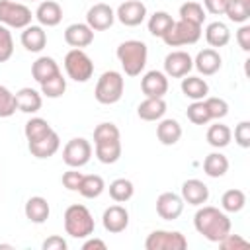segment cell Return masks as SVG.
Here are the masks:
<instances>
[{"mask_svg": "<svg viewBox=\"0 0 250 250\" xmlns=\"http://www.w3.org/2000/svg\"><path fill=\"white\" fill-rule=\"evenodd\" d=\"M193 227L209 242H219L223 236L230 232L232 225L223 209L213 205H199V209L193 215Z\"/></svg>", "mask_w": 250, "mask_h": 250, "instance_id": "obj_1", "label": "cell"}, {"mask_svg": "<svg viewBox=\"0 0 250 250\" xmlns=\"http://www.w3.org/2000/svg\"><path fill=\"white\" fill-rule=\"evenodd\" d=\"M94 152L102 164H115L121 158V133L115 123L104 121L94 129Z\"/></svg>", "mask_w": 250, "mask_h": 250, "instance_id": "obj_2", "label": "cell"}, {"mask_svg": "<svg viewBox=\"0 0 250 250\" xmlns=\"http://www.w3.org/2000/svg\"><path fill=\"white\" fill-rule=\"evenodd\" d=\"M117 61L121 62V68L127 76H139L148 61V49L146 43L139 41V39H127L123 43H119L117 51Z\"/></svg>", "mask_w": 250, "mask_h": 250, "instance_id": "obj_3", "label": "cell"}, {"mask_svg": "<svg viewBox=\"0 0 250 250\" xmlns=\"http://www.w3.org/2000/svg\"><path fill=\"white\" fill-rule=\"evenodd\" d=\"M62 225H64L66 234L72 238H88L94 234V229H96L90 209L80 203L66 207V211L62 215Z\"/></svg>", "mask_w": 250, "mask_h": 250, "instance_id": "obj_4", "label": "cell"}, {"mask_svg": "<svg viewBox=\"0 0 250 250\" xmlns=\"http://www.w3.org/2000/svg\"><path fill=\"white\" fill-rule=\"evenodd\" d=\"M123 90H125V78L121 72L117 70H105L100 74L96 88H94V96L100 104L104 105H113L123 98Z\"/></svg>", "mask_w": 250, "mask_h": 250, "instance_id": "obj_5", "label": "cell"}, {"mask_svg": "<svg viewBox=\"0 0 250 250\" xmlns=\"http://www.w3.org/2000/svg\"><path fill=\"white\" fill-rule=\"evenodd\" d=\"M64 72L74 82H88L94 74V62L84 49H70L64 55Z\"/></svg>", "mask_w": 250, "mask_h": 250, "instance_id": "obj_6", "label": "cell"}, {"mask_svg": "<svg viewBox=\"0 0 250 250\" xmlns=\"http://www.w3.org/2000/svg\"><path fill=\"white\" fill-rule=\"evenodd\" d=\"M203 29L197 23L186 21V20H178L174 21V25L170 27V31L162 37V41L168 47H184V45H193L199 41Z\"/></svg>", "mask_w": 250, "mask_h": 250, "instance_id": "obj_7", "label": "cell"}, {"mask_svg": "<svg viewBox=\"0 0 250 250\" xmlns=\"http://www.w3.org/2000/svg\"><path fill=\"white\" fill-rule=\"evenodd\" d=\"M31 10L16 0H0V23L14 29H23L31 23Z\"/></svg>", "mask_w": 250, "mask_h": 250, "instance_id": "obj_8", "label": "cell"}, {"mask_svg": "<svg viewBox=\"0 0 250 250\" xmlns=\"http://www.w3.org/2000/svg\"><path fill=\"white\" fill-rule=\"evenodd\" d=\"M146 250H184L188 248V238L180 230H152L145 240Z\"/></svg>", "mask_w": 250, "mask_h": 250, "instance_id": "obj_9", "label": "cell"}, {"mask_svg": "<svg viewBox=\"0 0 250 250\" xmlns=\"http://www.w3.org/2000/svg\"><path fill=\"white\" fill-rule=\"evenodd\" d=\"M92 158V145L84 137L70 139L62 148V162L68 168H82Z\"/></svg>", "mask_w": 250, "mask_h": 250, "instance_id": "obj_10", "label": "cell"}, {"mask_svg": "<svg viewBox=\"0 0 250 250\" xmlns=\"http://www.w3.org/2000/svg\"><path fill=\"white\" fill-rule=\"evenodd\" d=\"M193 68V59L188 51H170L164 57V74L170 78H184Z\"/></svg>", "mask_w": 250, "mask_h": 250, "instance_id": "obj_11", "label": "cell"}, {"mask_svg": "<svg viewBox=\"0 0 250 250\" xmlns=\"http://www.w3.org/2000/svg\"><path fill=\"white\" fill-rule=\"evenodd\" d=\"M148 12L141 0H125L115 10V20H119L127 27H137L146 20Z\"/></svg>", "mask_w": 250, "mask_h": 250, "instance_id": "obj_12", "label": "cell"}, {"mask_svg": "<svg viewBox=\"0 0 250 250\" xmlns=\"http://www.w3.org/2000/svg\"><path fill=\"white\" fill-rule=\"evenodd\" d=\"M113 21H115V10L109 4L98 2L86 12V23L94 31H105L113 25Z\"/></svg>", "mask_w": 250, "mask_h": 250, "instance_id": "obj_13", "label": "cell"}, {"mask_svg": "<svg viewBox=\"0 0 250 250\" xmlns=\"http://www.w3.org/2000/svg\"><path fill=\"white\" fill-rule=\"evenodd\" d=\"M184 211V199L182 195L174 191H164L156 197V213L164 221H176Z\"/></svg>", "mask_w": 250, "mask_h": 250, "instance_id": "obj_14", "label": "cell"}, {"mask_svg": "<svg viewBox=\"0 0 250 250\" xmlns=\"http://www.w3.org/2000/svg\"><path fill=\"white\" fill-rule=\"evenodd\" d=\"M102 225L107 232L119 234L129 227V211L123 205H109L102 215Z\"/></svg>", "mask_w": 250, "mask_h": 250, "instance_id": "obj_15", "label": "cell"}, {"mask_svg": "<svg viewBox=\"0 0 250 250\" xmlns=\"http://www.w3.org/2000/svg\"><path fill=\"white\" fill-rule=\"evenodd\" d=\"M221 66H223V59H221L219 51L213 49V47H207V49L199 51V53L195 55V59H193V68H195L199 74H203V76H213V74H217V72L221 70Z\"/></svg>", "mask_w": 250, "mask_h": 250, "instance_id": "obj_16", "label": "cell"}, {"mask_svg": "<svg viewBox=\"0 0 250 250\" xmlns=\"http://www.w3.org/2000/svg\"><path fill=\"white\" fill-rule=\"evenodd\" d=\"M141 90L146 98H164L168 92V76L162 70H148L141 78Z\"/></svg>", "mask_w": 250, "mask_h": 250, "instance_id": "obj_17", "label": "cell"}, {"mask_svg": "<svg viewBox=\"0 0 250 250\" xmlns=\"http://www.w3.org/2000/svg\"><path fill=\"white\" fill-rule=\"evenodd\" d=\"M64 41L72 49H84V47L92 45V41H94V29L88 23H80V21L70 23L64 29Z\"/></svg>", "mask_w": 250, "mask_h": 250, "instance_id": "obj_18", "label": "cell"}, {"mask_svg": "<svg viewBox=\"0 0 250 250\" xmlns=\"http://www.w3.org/2000/svg\"><path fill=\"white\" fill-rule=\"evenodd\" d=\"M27 148L31 152V156L39 158V160H45V158H51L59 148H61V139L57 135V131L53 129L51 133H47L45 137L37 139V141H29L27 143Z\"/></svg>", "mask_w": 250, "mask_h": 250, "instance_id": "obj_19", "label": "cell"}, {"mask_svg": "<svg viewBox=\"0 0 250 250\" xmlns=\"http://www.w3.org/2000/svg\"><path fill=\"white\" fill-rule=\"evenodd\" d=\"M182 199L188 205L199 207V205L207 203V199H209V188L201 180H197V178L186 180L182 184Z\"/></svg>", "mask_w": 250, "mask_h": 250, "instance_id": "obj_20", "label": "cell"}, {"mask_svg": "<svg viewBox=\"0 0 250 250\" xmlns=\"http://www.w3.org/2000/svg\"><path fill=\"white\" fill-rule=\"evenodd\" d=\"M33 16L39 21V25H43V27H55L62 20V8L55 0H43V2H39V6H37V10H35Z\"/></svg>", "mask_w": 250, "mask_h": 250, "instance_id": "obj_21", "label": "cell"}, {"mask_svg": "<svg viewBox=\"0 0 250 250\" xmlns=\"http://www.w3.org/2000/svg\"><path fill=\"white\" fill-rule=\"evenodd\" d=\"M20 41L23 45L25 51L29 53H41L47 45V33L43 29V25H33L29 23L27 27H23L21 35H20Z\"/></svg>", "mask_w": 250, "mask_h": 250, "instance_id": "obj_22", "label": "cell"}, {"mask_svg": "<svg viewBox=\"0 0 250 250\" xmlns=\"http://www.w3.org/2000/svg\"><path fill=\"white\" fill-rule=\"evenodd\" d=\"M14 96H16V107L23 113H37L43 105V94L37 92L35 88L23 86Z\"/></svg>", "mask_w": 250, "mask_h": 250, "instance_id": "obj_23", "label": "cell"}, {"mask_svg": "<svg viewBox=\"0 0 250 250\" xmlns=\"http://www.w3.org/2000/svg\"><path fill=\"white\" fill-rule=\"evenodd\" d=\"M23 213H25V219L35 223V225H41L49 219L51 215V207H49V201L41 195H33L25 201L23 205Z\"/></svg>", "mask_w": 250, "mask_h": 250, "instance_id": "obj_24", "label": "cell"}, {"mask_svg": "<svg viewBox=\"0 0 250 250\" xmlns=\"http://www.w3.org/2000/svg\"><path fill=\"white\" fill-rule=\"evenodd\" d=\"M180 88H182V94H184L186 98H189L191 102L205 100V98L209 96V84H207L205 78H201V76H189V74H186V76L182 78Z\"/></svg>", "mask_w": 250, "mask_h": 250, "instance_id": "obj_25", "label": "cell"}, {"mask_svg": "<svg viewBox=\"0 0 250 250\" xmlns=\"http://www.w3.org/2000/svg\"><path fill=\"white\" fill-rule=\"evenodd\" d=\"M166 113V102L164 98H145L137 105V115L143 121H160Z\"/></svg>", "mask_w": 250, "mask_h": 250, "instance_id": "obj_26", "label": "cell"}, {"mask_svg": "<svg viewBox=\"0 0 250 250\" xmlns=\"http://www.w3.org/2000/svg\"><path fill=\"white\" fill-rule=\"evenodd\" d=\"M156 137L164 146H172L182 139V125L172 117H162L156 125Z\"/></svg>", "mask_w": 250, "mask_h": 250, "instance_id": "obj_27", "label": "cell"}, {"mask_svg": "<svg viewBox=\"0 0 250 250\" xmlns=\"http://www.w3.org/2000/svg\"><path fill=\"white\" fill-rule=\"evenodd\" d=\"M57 72H61V68H59V62L53 57H45V55L43 57H37L35 62L31 64V76H33V80L37 84L45 82L47 78L55 76Z\"/></svg>", "mask_w": 250, "mask_h": 250, "instance_id": "obj_28", "label": "cell"}, {"mask_svg": "<svg viewBox=\"0 0 250 250\" xmlns=\"http://www.w3.org/2000/svg\"><path fill=\"white\" fill-rule=\"evenodd\" d=\"M205 41L209 43V47H213V49L219 47L221 49V47L229 45V41H230V29L223 21H211L205 27Z\"/></svg>", "mask_w": 250, "mask_h": 250, "instance_id": "obj_29", "label": "cell"}, {"mask_svg": "<svg viewBox=\"0 0 250 250\" xmlns=\"http://www.w3.org/2000/svg\"><path fill=\"white\" fill-rule=\"evenodd\" d=\"M174 21H176V20H172V16H170L168 12L158 10V12H154V14L148 18L146 27H148V33H150V35L162 39V37L170 31V27L174 25Z\"/></svg>", "mask_w": 250, "mask_h": 250, "instance_id": "obj_30", "label": "cell"}, {"mask_svg": "<svg viewBox=\"0 0 250 250\" xmlns=\"http://www.w3.org/2000/svg\"><path fill=\"white\" fill-rule=\"evenodd\" d=\"M203 172L209 178H223L229 172V158L223 152H211L203 160Z\"/></svg>", "mask_w": 250, "mask_h": 250, "instance_id": "obj_31", "label": "cell"}, {"mask_svg": "<svg viewBox=\"0 0 250 250\" xmlns=\"http://www.w3.org/2000/svg\"><path fill=\"white\" fill-rule=\"evenodd\" d=\"M105 189V182L102 176L98 174H84L82 176V182H80V188H78V193L86 199H96L104 193Z\"/></svg>", "mask_w": 250, "mask_h": 250, "instance_id": "obj_32", "label": "cell"}, {"mask_svg": "<svg viewBox=\"0 0 250 250\" xmlns=\"http://www.w3.org/2000/svg\"><path fill=\"white\" fill-rule=\"evenodd\" d=\"M232 141V131L229 125L225 123H215L207 129V143L213 146V148H225L229 146V143Z\"/></svg>", "mask_w": 250, "mask_h": 250, "instance_id": "obj_33", "label": "cell"}, {"mask_svg": "<svg viewBox=\"0 0 250 250\" xmlns=\"http://www.w3.org/2000/svg\"><path fill=\"white\" fill-rule=\"evenodd\" d=\"M225 16L234 23H246L250 20V0H227Z\"/></svg>", "mask_w": 250, "mask_h": 250, "instance_id": "obj_34", "label": "cell"}, {"mask_svg": "<svg viewBox=\"0 0 250 250\" xmlns=\"http://www.w3.org/2000/svg\"><path fill=\"white\" fill-rule=\"evenodd\" d=\"M244 205H246V193L242 189H236V188L227 189L221 197V209L225 213H238L244 209Z\"/></svg>", "mask_w": 250, "mask_h": 250, "instance_id": "obj_35", "label": "cell"}, {"mask_svg": "<svg viewBox=\"0 0 250 250\" xmlns=\"http://www.w3.org/2000/svg\"><path fill=\"white\" fill-rule=\"evenodd\" d=\"M135 193V186L131 180L127 178H117L109 184V197L115 201V203H125L133 197Z\"/></svg>", "mask_w": 250, "mask_h": 250, "instance_id": "obj_36", "label": "cell"}, {"mask_svg": "<svg viewBox=\"0 0 250 250\" xmlns=\"http://www.w3.org/2000/svg\"><path fill=\"white\" fill-rule=\"evenodd\" d=\"M39 86H41V94H43L45 98L57 100V98H61V96L66 92V78L62 76V72H57L55 76L47 78V80L41 82Z\"/></svg>", "mask_w": 250, "mask_h": 250, "instance_id": "obj_37", "label": "cell"}, {"mask_svg": "<svg viewBox=\"0 0 250 250\" xmlns=\"http://www.w3.org/2000/svg\"><path fill=\"white\" fill-rule=\"evenodd\" d=\"M51 131H53V127H51L49 121L43 119V117H31V119H27L25 127H23V135H25L27 143H29V141H37V139L45 137V135L51 133Z\"/></svg>", "mask_w": 250, "mask_h": 250, "instance_id": "obj_38", "label": "cell"}, {"mask_svg": "<svg viewBox=\"0 0 250 250\" xmlns=\"http://www.w3.org/2000/svg\"><path fill=\"white\" fill-rule=\"evenodd\" d=\"M180 20H186V21H191V23H197V25H203L205 21V10L199 2L195 0H188L180 6Z\"/></svg>", "mask_w": 250, "mask_h": 250, "instance_id": "obj_39", "label": "cell"}, {"mask_svg": "<svg viewBox=\"0 0 250 250\" xmlns=\"http://www.w3.org/2000/svg\"><path fill=\"white\" fill-rule=\"evenodd\" d=\"M186 115L188 119L193 123V125H207L211 121L209 117V111H207V105L203 100H197V102H191L186 109Z\"/></svg>", "mask_w": 250, "mask_h": 250, "instance_id": "obj_40", "label": "cell"}, {"mask_svg": "<svg viewBox=\"0 0 250 250\" xmlns=\"http://www.w3.org/2000/svg\"><path fill=\"white\" fill-rule=\"evenodd\" d=\"M16 96L10 88L0 84V117H12L16 113Z\"/></svg>", "mask_w": 250, "mask_h": 250, "instance_id": "obj_41", "label": "cell"}, {"mask_svg": "<svg viewBox=\"0 0 250 250\" xmlns=\"http://www.w3.org/2000/svg\"><path fill=\"white\" fill-rule=\"evenodd\" d=\"M203 102H205V105H207V111H209V117H211V119H217V121H219V119L227 117V113H229V104H227V100L207 96Z\"/></svg>", "mask_w": 250, "mask_h": 250, "instance_id": "obj_42", "label": "cell"}, {"mask_svg": "<svg viewBox=\"0 0 250 250\" xmlns=\"http://www.w3.org/2000/svg\"><path fill=\"white\" fill-rule=\"evenodd\" d=\"M14 55V37L10 33V27L0 23V62L10 61Z\"/></svg>", "mask_w": 250, "mask_h": 250, "instance_id": "obj_43", "label": "cell"}, {"mask_svg": "<svg viewBox=\"0 0 250 250\" xmlns=\"http://www.w3.org/2000/svg\"><path fill=\"white\" fill-rule=\"evenodd\" d=\"M234 143L242 148H250V121H240L234 127Z\"/></svg>", "mask_w": 250, "mask_h": 250, "instance_id": "obj_44", "label": "cell"}, {"mask_svg": "<svg viewBox=\"0 0 250 250\" xmlns=\"http://www.w3.org/2000/svg\"><path fill=\"white\" fill-rule=\"evenodd\" d=\"M82 172H78V168H70V170H66L64 174H62V178H61V182H62V186L68 189V191H78V188H80V182H82Z\"/></svg>", "mask_w": 250, "mask_h": 250, "instance_id": "obj_45", "label": "cell"}, {"mask_svg": "<svg viewBox=\"0 0 250 250\" xmlns=\"http://www.w3.org/2000/svg\"><path fill=\"white\" fill-rule=\"evenodd\" d=\"M219 246L223 250H240V248H248V240H244L240 234H227L219 240Z\"/></svg>", "mask_w": 250, "mask_h": 250, "instance_id": "obj_46", "label": "cell"}, {"mask_svg": "<svg viewBox=\"0 0 250 250\" xmlns=\"http://www.w3.org/2000/svg\"><path fill=\"white\" fill-rule=\"evenodd\" d=\"M236 43L242 51H250V25L248 23H240L238 31H236Z\"/></svg>", "mask_w": 250, "mask_h": 250, "instance_id": "obj_47", "label": "cell"}, {"mask_svg": "<svg viewBox=\"0 0 250 250\" xmlns=\"http://www.w3.org/2000/svg\"><path fill=\"white\" fill-rule=\"evenodd\" d=\"M41 248H43V250H66V248H68V242H66L62 236L53 234V236H49V238L43 240Z\"/></svg>", "mask_w": 250, "mask_h": 250, "instance_id": "obj_48", "label": "cell"}, {"mask_svg": "<svg viewBox=\"0 0 250 250\" xmlns=\"http://www.w3.org/2000/svg\"><path fill=\"white\" fill-rule=\"evenodd\" d=\"M203 10L213 14V16H223L227 8V0H203Z\"/></svg>", "mask_w": 250, "mask_h": 250, "instance_id": "obj_49", "label": "cell"}, {"mask_svg": "<svg viewBox=\"0 0 250 250\" xmlns=\"http://www.w3.org/2000/svg\"><path fill=\"white\" fill-rule=\"evenodd\" d=\"M96 248H98V250H105L107 246H105L104 240H100V238H90V236H88V238L84 240V244H82V250H96Z\"/></svg>", "mask_w": 250, "mask_h": 250, "instance_id": "obj_50", "label": "cell"}, {"mask_svg": "<svg viewBox=\"0 0 250 250\" xmlns=\"http://www.w3.org/2000/svg\"><path fill=\"white\" fill-rule=\"evenodd\" d=\"M31 2H35V0H31Z\"/></svg>", "mask_w": 250, "mask_h": 250, "instance_id": "obj_51", "label": "cell"}]
</instances>
